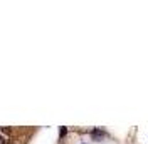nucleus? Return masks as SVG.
<instances>
[{
  "instance_id": "nucleus-2",
  "label": "nucleus",
  "mask_w": 148,
  "mask_h": 144,
  "mask_svg": "<svg viewBox=\"0 0 148 144\" xmlns=\"http://www.w3.org/2000/svg\"><path fill=\"white\" fill-rule=\"evenodd\" d=\"M66 132H67V131H66V127H62V129H61V137H62V136H66Z\"/></svg>"
},
{
  "instance_id": "nucleus-1",
  "label": "nucleus",
  "mask_w": 148,
  "mask_h": 144,
  "mask_svg": "<svg viewBox=\"0 0 148 144\" xmlns=\"http://www.w3.org/2000/svg\"><path fill=\"white\" fill-rule=\"evenodd\" d=\"M101 136H104L103 131H94V132H92V137H94V139H96V137H101Z\"/></svg>"
},
{
  "instance_id": "nucleus-3",
  "label": "nucleus",
  "mask_w": 148,
  "mask_h": 144,
  "mask_svg": "<svg viewBox=\"0 0 148 144\" xmlns=\"http://www.w3.org/2000/svg\"><path fill=\"white\" fill-rule=\"evenodd\" d=\"M3 143H5V139H3V137L0 136V144H3Z\"/></svg>"
}]
</instances>
